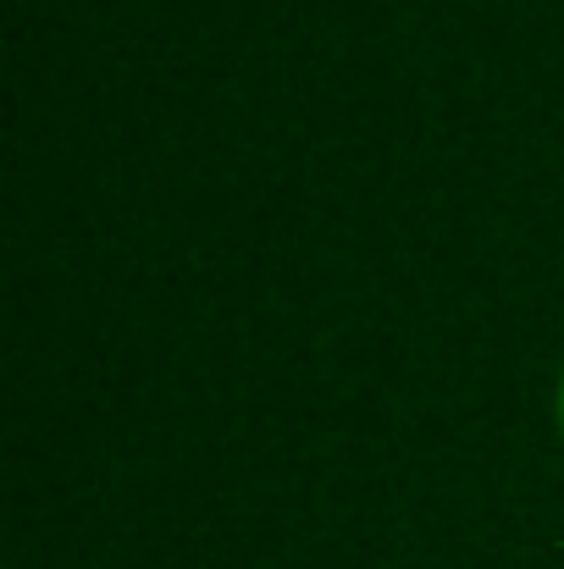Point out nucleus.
Instances as JSON below:
<instances>
[{
	"label": "nucleus",
	"instance_id": "nucleus-1",
	"mask_svg": "<svg viewBox=\"0 0 564 569\" xmlns=\"http://www.w3.org/2000/svg\"><path fill=\"white\" fill-rule=\"evenodd\" d=\"M560 409H564V392H560Z\"/></svg>",
	"mask_w": 564,
	"mask_h": 569
}]
</instances>
